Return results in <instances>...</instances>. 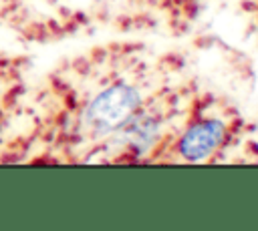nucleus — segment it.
<instances>
[{"mask_svg": "<svg viewBox=\"0 0 258 231\" xmlns=\"http://www.w3.org/2000/svg\"><path fill=\"white\" fill-rule=\"evenodd\" d=\"M228 135L230 129L222 119H200L179 133L173 151L183 163H202L226 145Z\"/></svg>", "mask_w": 258, "mask_h": 231, "instance_id": "nucleus-2", "label": "nucleus"}, {"mask_svg": "<svg viewBox=\"0 0 258 231\" xmlns=\"http://www.w3.org/2000/svg\"><path fill=\"white\" fill-rule=\"evenodd\" d=\"M115 135L125 153L139 157L157 145V141L161 137V121L155 114L143 112V108H141Z\"/></svg>", "mask_w": 258, "mask_h": 231, "instance_id": "nucleus-3", "label": "nucleus"}, {"mask_svg": "<svg viewBox=\"0 0 258 231\" xmlns=\"http://www.w3.org/2000/svg\"><path fill=\"white\" fill-rule=\"evenodd\" d=\"M143 92L131 82H115L97 92L81 114V125L91 137L115 135L143 108Z\"/></svg>", "mask_w": 258, "mask_h": 231, "instance_id": "nucleus-1", "label": "nucleus"}]
</instances>
